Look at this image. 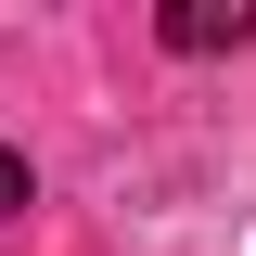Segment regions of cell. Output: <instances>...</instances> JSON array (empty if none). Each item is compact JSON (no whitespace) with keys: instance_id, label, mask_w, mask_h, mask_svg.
<instances>
[{"instance_id":"obj_1","label":"cell","mask_w":256,"mask_h":256,"mask_svg":"<svg viewBox=\"0 0 256 256\" xmlns=\"http://www.w3.org/2000/svg\"><path fill=\"white\" fill-rule=\"evenodd\" d=\"M154 38H166V52H244V38H256V0H166Z\"/></svg>"},{"instance_id":"obj_2","label":"cell","mask_w":256,"mask_h":256,"mask_svg":"<svg viewBox=\"0 0 256 256\" xmlns=\"http://www.w3.org/2000/svg\"><path fill=\"white\" fill-rule=\"evenodd\" d=\"M26 192H38V166L13 154V141H0V205H26Z\"/></svg>"}]
</instances>
